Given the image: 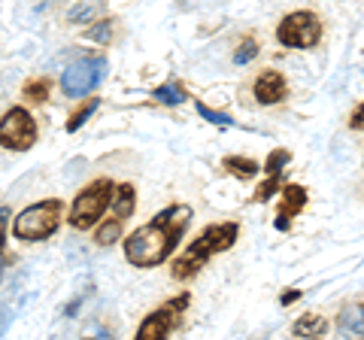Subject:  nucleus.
<instances>
[{"mask_svg":"<svg viewBox=\"0 0 364 340\" xmlns=\"http://www.w3.org/2000/svg\"><path fill=\"white\" fill-rule=\"evenodd\" d=\"M188 225H191L188 203H170V207H164L152 222L140 225V228H134L124 237V258H128V265L140 270L164 265L176 253Z\"/></svg>","mask_w":364,"mask_h":340,"instance_id":"nucleus-1","label":"nucleus"},{"mask_svg":"<svg viewBox=\"0 0 364 340\" xmlns=\"http://www.w3.org/2000/svg\"><path fill=\"white\" fill-rule=\"evenodd\" d=\"M237 237H240V225L237 222H215V225H210V228H203L195 240L188 243L186 253L173 258L170 274H173V280H179V282L195 280L200 274V267L207 265L213 255L228 253V249L237 243Z\"/></svg>","mask_w":364,"mask_h":340,"instance_id":"nucleus-2","label":"nucleus"},{"mask_svg":"<svg viewBox=\"0 0 364 340\" xmlns=\"http://www.w3.org/2000/svg\"><path fill=\"white\" fill-rule=\"evenodd\" d=\"M61 216H64V203L58 198H46L25 207L13 222V234L21 243H40L61 228Z\"/></svg>","mask_w":364,"mask_h":340,"instance_id":"nucleus-3","label":"nucleus"},{"mask_svg":"<svg viewBox=\"0 0 364 340\" xmlns=\"http://www.w3.org/2000/svg\"><path fill=\"white\" fill-rule=\"evenodd\" d=\"M112 188H116V183H112V179H95V183H88V186L76 195L73 207H70V216H67V225H70V228H76V231L95 228V225L100 222V216L107 213V207H109Z\"/></svg>","mask_w":364,"mask_h":340,"instance_id":"nucleus-4","label":"nucleus"},{"mask_svg":"<svg viewBox=\"0 0 364 340\" xmlns=\"http://www.w3.org/2000/svg\"><path fill=\"white\" fill-rule=\"evenodd\" d=\"M277 40H279V46H286V49H313L316 43L322 40V18H318L313 9L289 13L279 21Z\"/></svg>","mask_w":364,"mask_h":340,"instance_id":"nucleus-5","label":"nucleus"},{"mask_svg":"<svg viewBox=\"0 0 364 340\" xmlns=\"http://www.w3.org/2000/svg\"><path fill=\"white\" fill-rule=\"evenodd\" d=\"M188 304H191V294L179 292L176 298H170V301L161 304V307H155L140 322V328H136V340H161L167 334H173L179 328V322H182V313L188 310Z\"/></svg>","mask_w":364,"mask_h":340,"instance_id":"nucleus-6","label":"nucleus"},{"mask_svg":"<svg viewBox=\"0 0 364 340\" xmlns=\"http://www.w3.org/2000/svg\"><path fill=\"white\" fill-rule=\"evenodd\" d=\"M37 143V119L28 107H13L0 119V146L13 152H28Z\"/></svg>","mask_w":364,"mask_h":340,"instance_id":"nucleus-7","label":"nucleus"},{"mask_svg":"<svg viewBox=\"0 0 364 340\" xmlns=\"http://www.w3.org/2000/svg\"><path fill=\"white\" fill-rule=\"evenodd\" d=\"M104 76H107V58H85L67 67L61 76V88L67 97H85L104 83Z\"/></svg>","mask_w":364,"mask_h":340,"instance_id":"nucleus-8","label":"nucleus"},{"mask_svg":"<svg viewBox=\"0 0 364 340\" xmlns=\"http://www.w3.org/2000/svg\"><path fill=\"white\" fill-rule=\"evenodd\" d=\"M282 195H279V213H277V231H289V225L291 219L298 216V213L306 207V201H310V195H306V188L298 186V183H289V186H282L279 188Z\"/></svg>","mask_w":364,"mask_h":340,"instance_id":"nucleus-9","label":"nucleus"},{"mask_svg":"<svg viewBox=\"0 0 364 340\" xmlns=\"http://www.w3.org/2000/svg\"><path fill=\"white\" fill-rule=\"evenodd\" d=\"M289 95V83L286 76L279 70H264L258 79H255V100L264 107H273V104H282Z\"/></svg>","mask_w":364,"mask_h":340,"instance_id":"nucleus-10","label":"nucleus"},{"mask_svg":"<svg viewBox=\"0 0 364 340\" xmlns=\"http://www.w3.org/2000/svg\"><path fill=\"white\" fill-rule=\"evenodd\" d=\"M109 203H112V213H116V219H122V222L131 219L134 210H136V188H134V183H122V186L112 188Z\"/></svg>","mask_w":364,"mask_h":340,"instance_id":"nucleus-11","label":"nucleus"},{"mask_svg":"<svg viewBox=\"0 0 364 340\" xmlns=\"http://www.w3.org/2000/svg\"><path fill=\"white\" fill-rule=\"evenodd\" d=\"M328 331V319L322 313H304L301 319L291 322V334L294 337H322Z\"/></svg>","mask_w":364,"mask_h":340,"instance_id":"nucleus-12","label":"nucleus"},{"mask_svg":"<svg viewBox=\"0 0 364 340\" xmlns=\"http://www.w3.org/2000/svg\"><path fill=\"white\" fill-rule=\"evenodd\" d=\"M222 167L237 179H255L258 170H261V164L255 161V158H246V155H228L222 161Z\"/></svg>","mask_w":364,"mask_h":340,"instance_id":"nucleus-13","label":"nucleus"},{"mask_svg":"<svg viewBox=\"0 0 364 340\" xmlns=\"http://www.w3.org/2000/svg\"><path fill=\"white\" fill-rule=\"evenodd\" d=\"M340 334H352V337H361L364 334V316H361V301H355L352 307H346L340 313Z\"/></svg>","mask_w":364,"mask_h":340,"instance_id":"nucleus-14","label":"nucleus"},{"mask_svg":"<svg viewBox=\"0 0 364 340\" xmlns=\"http://www.w3.org/2000/svg\"><path fill=\"white\" fill-rule=\"evenodd\" d=\"M152 97L158 100V104H164V107H179V104H186L188 100V92H186V85L182 83H164V85H158Z\"/></svg>","mask_w":364,"mask_h":340,"instance_id":"nucleus-15","label":"nucleus"},{"mask_svg":"<svg viewBox=\"0 0 364 340\" xmlns=\"http://www.w3.org/2000/svg\"><path fill=\"white\" fill-rule=\"evenodd\" d=\"M97 107H100V100H97V97H88L82 107L70 112V119H67V131H70V134H73V131H79V128H82V124H85L91 116H95V110H97Z\"/></svg>","mask_w":364,"mask_h":340,"instance_id":"nucleus-16","label":"nucleus"},{"mask_svg":"<svg viewBox=\"0 0 364 340\" xmlns=\"http://www.w3.org/2000/svg\"><path fill=\"white\" fill-rule=\"evenodd\" d=\"M122 225H124V222L116 219V216L107 219V222L95 231V243H97V246H112V243H116L119 237H122Z\"/></svg>","mask_w":364,"mask_h":340,"instance_id":"nucleus-17","label":"nucleus"},{"mask_svg":"<svg viewBox=\"0 0 364 340\" xmlns=\"http://www.w3.org/2000/svg\"><path fill=\"white\" fill-rule=\"evenodd\" d=\"M21 95H25V100H31V104H46V100H49V79H31V83L21 88Z\"/></svg>","mask_w":364,"mask_h":340,"instance_id":"nucleus-18","label":"nucleus"},{"mask_svg":"<svg viewBox=\"0 0 364 340\" xmlns=\"http://www.w3.org/2000/svg\"><path fill=\"white\" fill-rule=\"evenodd\" d=\"M289 161H291V152H289V149H273V152L267 155V161L261 164V170H264L267 176H273V174H282Z\"/></svg>","mask_w":364,"mask_h":340,"instance_id":"nucleus-19","label":"nucleus"},{"mask_svg":"<svg viewBox=\"0 0 364 340\" xmlns=\"http://www.w3.org/2000/svg\"><path fill=\"white\" fill-rule=\"evenodd\" d=\"M104 9V0H91V4H79L70 9V21L73 25H82V21H91L95 18V13H100Z\"/></svg>","mask_w":364,"mask_h":340,"instance_id":"nucleus-20","label":"nucleus"},{"mask_svg":"<svg viewBox=\"0 0 364 340\" xmlns=\"http://www.w3.org/2000/svg\"><path fill=\"white\" fill-rule=\"evenodd\" d=\"M6 228H9V207H0V277L9 265V255H6Z\"/></svg>","mask_w":364,"mask_h":340,"instance_id":"nucleus-21","label":"nucleus"},{"mask_svg":"<svg viewBox=\"0 0 364 340\" xmlns=\"http://www.w3.org/2000/svg\"><path fill=\"white\" fill-rule=\"evenodd\" d=\"M279 191V174H273V176H267L264 183H261L258 188H255V195H252V201L255 203H267L273 195Z\"/></svg>","mask_w":364,"mask_h":340,"instance_id":"nucleus-22","label":"nucleus"},{"mask_svg":"<svg viewBox=\"0 0 364 340\" xmlns=\"http://www.w3.org/2000/svg\"><path fill=\"white\" fill-rule=\"evenodd\" d=\"M258 40L255 37H246V40H240V46H237V52H234V61L237 64H249L258 55Z\"/></svg>","mask_w":364,"mask_h":340,"instance_id":"nucleus-23","label":"nucleus"},{"mask_svg":"<svg viewBox=\"0 0 364 340\" xmlns=\"http://www.w3.org/2000/svg\"><path fill=\"white\" fill-rule=\"evenodd\" d=\"M198 112H200V116L207 119V122L219 124V128H231V124H234V119H231V116H225V112H215V110H210L207 104H203V100H198Z\"/></svg>","mask_w":364,"mask_h":340,"instance_id":"nucleus-24","label":"nucleus"},{"mask_svg":"<svg viewBox=\"0 0 364 340\" xmlns=\"http://www.w3.org/2000/svg\"><path fill=\"white\" fill-rule=\"evenodd\" d=\"M85 37L88 40H97V43H109V37H112V18H100L97 28L85 31Z\"/></svg>","mask_w":364,"mask_h":340,"instance_id":"nucleus-25","label":"nucleus"},{"mask_svg":"<svg viewBox=\"0 0 364 340\" xmlns=\"http://www.w3.org/2000/svg\"><path fill=\"white\" fill-rule=\"evenodd\" d=\"M349 124H352V128H355V131H361V104H355V110H352Z\"/></svg>","mask_w":364,"mask_h":340,"instance_id":"nucleus-26","label":"nucleus"},{"mask_svg":"<svg viewBox=\"0 0 364 340\" xmlns=\"http://www.w3.org/2000/svg\"><path fill=\"white\" fill-rule=\"evenodd\" d=\"M298 298H301V292H286L282 294V307H289V304H294Z\"/></svg>","mask_w":364,"mask_h":340,"instance_id":"nucleus-27","label":"nucleus"}]
</instances>
